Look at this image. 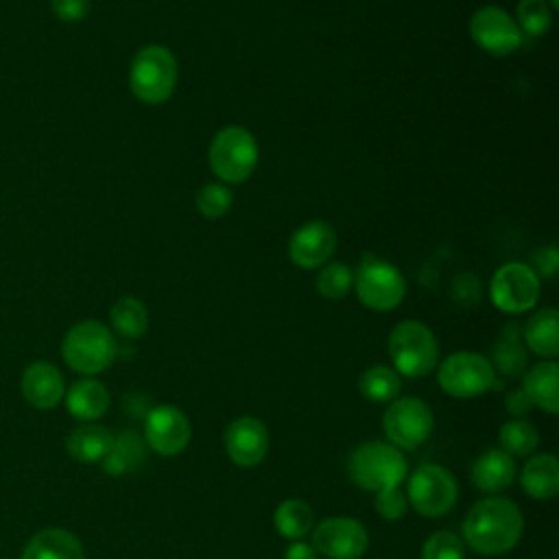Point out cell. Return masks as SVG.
<instances>
[{
	"label": "cell",
	"instance_id": "cell-36",
	"mask_svg": "<svg viewBox=\"0 0 559 559\" xmlns=\"http://www.w3.org/2000/svg\"><path fill=\"white\" fill-rule=\"evenodd\" d=\"M452 299L459 301L463 308H474L480 299V284L474 275L463 273L452 282Z\"/></svg>",
	"mask_w": 559,
	"mask_h": 559
},
{
	"label": "cell",
	"instance_id": "cell-3",
	"mask_svg": "<svg viewBox=\"0 0 559 559\" xmlns=\"http://www.w3.org/2000/svg\"><path fill=\"white\" fill-rule=\"evenodd\" d=\"M177 76L179 68L175 55L166 46L151 44L135 52L129 68V87L138 100L162 105L173 96Z\"/></svg>",
	"mask_w": 559,
	"mask_h": 559
},
{
	"label": "cell",
	"instance_id": "cell-21",
	"mask_svg": "<svg viewBox=\"0 0 559 559\" xmlns=\"http://www.w3.org/2000/svg\"><path fill=\"white\" fill-rule=\"evenodd\" d=\"M522 391L528 395L533 406L546 413L559 411V367L555 360H544L524 373Z\"/></svg>",
	"mask_w": 559,
	"mask_h": 559
},
{
	"label": "cell",
	"instance_id": "cell-35",
	"mask_svg": "<svg viewBox=\"0 0 559 559\" xmlns=\"http://www.w3.org/2000/svg\"><path fill=\"white\" fill-rule=\"evenodd\" d=\"M406 509H408V500L400 487L382 489L376 493V511L384 520H400V518H404Z\"/></svg>",
	"mask_w": 559,
	"mask_h": 559
},
{
	"label": "cell",
	"instance_id": "cell-37",
	"mask_svg": "<svg viewBox=\"0 0 559 559\" xmlns=\"http://www.w3.org/2000/svg\"><path fill=\"white\" fill-rule=\"evenodd\" d=\"M52 13L61 22H81L90 13V0H50Z\"/></svg>",
	"mask_w": 559,
	"mask_h": 559
},
{
	"label": "cell",
	"instance_id": "cell-33",
	"mask_svg": "<svg viewBox=\"0 0 559 559\" xmlns=\"http://www.w3.org/2000/svg\"><path fill=\"white\" fill-rule=\"evenodd\" d=\"M515 24L522 35L542 37L552 24V11L546 0H520L515 7Z\"/></svg>",
	"mask_w": 559,
	"mask_h": 559
},
{
	"label": "cell",
	"instance_id": "cell-41",
	"mask_svg": "<svg viewBox=\"0 0 559 559\" xmlns=\"http://www.w3.org/2000/svg\"><path fill=\"white\" fill-rule=\"evenodd\" d=\"M546 4H548V7H550V11H555V9H557V7H559V0H548V2H546Z\"/></svg>",
	"mask_w": 559,
	"mask_h": 559
},
{
	"label": "cell",
	"instance_id": "cell-23",
	"mask_svg": "<svg viewBox=\"0 0 559 559\" xmlns=\"http://www.w3.org/2000/svg\"><path fill=\"white\" fill-rule=\"evenodd\" d=\"M111 443H114L111 430L98 424L76 426L66 439L68 454L81 463L103 461L111 450Z\"/></svg>",
	"mask_w": 559,
	"mask_h": 559
},
{
	"label": "cell",
	"instance_id": "cell-22",
	"mask_svg": "<svg viewBox=\"0 0 559 559\" xmlns=\"http://www.w3.org/2000/svg\"><path fill=\"white\" fill-rule=\"evenodd\" d=\"M520 483L531 498H537V500L555 498L559 491V463L555 454L544 452V454L531 456L520 472Z\"/></svg>",
	"mask_w": 559,
	"mask_h": 559
},
{
	"label": "cell",
	"instance_id": "cell-29",
	"mask_svg": "<svg viewBox=\"0 0 559 559\" xmlns=\"http://www.w3.org/2000/svg\"><path fill=\"white\" fill-rule=\"evenodd\" d=\"M358 389L362 397H367L373 404L393 402L400 393V373L384 365H373L365 369L358 378Z\"/></svg>",
	"mask_w": 559,
	"mask_h": 559
},
{
	"label": "cell",
	"instance_id": "cell-14",
	"mask_svg": "<svg viewBox=\"0 0 559 559\" xmlns=\"http://www.w3.org/2000/svg\"><path fill=\"white\" fill-rule=\"evenodd\" d=\"M190 435V421L177 406L159 404L146 413L144 441L153 452L162 456H175L188 445Z\"/></svg>",
	"mask_w": 559,
	"mask_h": 559
},
{
	"label": "cell",
	"instance_id": "cell-13",
	"mask_svg": "<svg viewBox=\"0 0 559 559\" xmlns=\"http://www.w3.org/2000/svg\"><path fill=\"white\" fill-rule=\"evenodd\" d=\"M369 535L354 518H325L314 526L312 548L328 559H360L367 550Z\"/></svg>",
	"mask_w": 559,
	"mask_h": 559
},
{
	"label": "cell",
	"instance_id": "cell-38",
	"mask_svg": "<svg viewBox=\"0 0 559 559\" xmlns=\"http://www.w3.org/2000/svg\"><path fill=\"white\" fill-rule=\"evenodd\" d=\"M557 249L555 247H542L533 253V260H531V269L535 271L537 277H552L557 273Z\"/></svg>",
	"mask_w": 559,
	"mask_h": 559
},
{
	"label": "cell",
	"instance_id": "cell-9",
	"mask_svg": "<svg viewBox=\"0 0 559 559\" xmlns=\"http://www.w3.org/2000/svg\"><path fill=\"white\" fill-rule=\"evenodd\" d=\"M435 419L426 402L417 397H395L382 415V428L391 445L402 450L419 448L432 432Z\"/></svg>",
	"mask_w": 559,
	"mask_h": 559
},
{
	"label": "cell",
	"instance_id": "cell-15",
	"mask_svg": "<svg viewBox=\"0 0 559 559\" xmlns=\"http://www.w3.org/2000/svg\"><path fill=\"white\" fill-rule=\"evenodd\" d=\"M336 249V231L325 221H308L288 240V258L304 271H317L330 262Z\"/></svg>",
	"mask_w": 559,
	"mask_h": 559
},
{
	"label": "cell",
	"instance_id": "cell-40",
	"mask_svg": "<svg viewBox=\"0 0 559 559\" xmlns=\"http://www.w3.org/2000/svg\"><path fill=\"white\" fill-rule=\"evenodd\" d=\"M284 559H317V550L312 548V544L293 542V544L286 548Z\"/></svg>",
	"mask_w": 559,
	"mask_h": 559
},
{
	"label": "cell",
	"instance_id": "cell-39",
	"mask_svg": "<svg viewBox=\"0 0 559 559\" xmlns=\"http://www.w3.org/2000/svg\"><path fill=\"white\" fill-rule=\"evenodd\" d=\"M504 408H507L515 419H522L524 415L531 413L533 402L528 400V395H526V393L522 391V386H520V389H511V391L507 393V397H504Z\"/></svg>",
	"mask_w": 559,
	"mask_h": 559
},
{
	"label": "cell",
	"instance_id": "cell-17",
	"mask_svg": "<svg viewBox=\"0 0 559 559\" xmlns=\"http://www.w3.org/2000/svg\"><path fill=\"white\" fill-rule=\"evenodd\" d=\"M20 391L31 406L48 411L61 402L66 393V382L61 371L52 362L35 360L22 371Z\"/></svg>",
	"mask_w": 559,
	"mask_h": 559
},
{
	"label": "cell",
	"instance_id": "cell-28",
	"mask_svg": "<svg viewBox=\"0 0 559 559\" xmlns=\"http://www.w3.org/2000/svg\"><path fill=\"white\" fill-rule=\"evenodd\" d=\"M109 321H111V328L120 336L140 338L148 328V312L140 299L124 295V297L116 299V304L111 306Z\"/></svg>",
	"mask_w": 559,
	"mask_h": 559
},
{
	"label": "cell",
	"instance_id": "cell-31",
	"mask_svg": "<svg viewBox=\"0 0 559 559\" xmlns=\"http://www.w3.org/2000/svg\"><path fill=\"white\" fill-rule=\"evenodd\" d=\"M354 286V271L345 262H325L317 269L314 288L325 299H343Z\"/></svg>",
	"mask_w": 559,
	"mask_h": 559
},
{
	"label": "cell",
	"instance_id": "cell-4",
	"mask_svg": "<svg viewBox=\"0 0 559 559\" xmlns=\"http://www.w3.org/2000/svg\"><path fill=\"white\" fill-rule=\"evenodd\" d=\"M347 474L360 489L382 491L400 487L406 476V459L400 448L384 441L360 443L347 461Z\"/></svg>",
	"mask_w": 559,
	"mask_h": 559
},
{
	"label": "cell",
	"instance_id": "cell-25",
	"mask_svg": "<svg viewBox=\"0 0 559 559\" xmlns=\"http://www.w3.org/2000/svg\"><path fill=\"white\" fill-rule=\"evenodd\" d=\"M146 459V445L142 437L133 430H124L114 437L111 450L103 459V469L109 476H122L135 472Z\"/></svg>",
	"mask_w": 559,
	"mask_h": 559
},
{
	"label": "cell",
	"instance_id": "cell-1",
	"mask_svg": "<svg viewBox=\"0 0 559 559\" xmlns=\"http://www.w3.org/2000/svg\"><path fill=\"white\" fill-rule=\"evenodd\" d=\"M524 518L513 500H478L463 520L465 544L478 555L496 557L509 552L522 537Z\"/></svg>",
	"mask_w": 559,
	"mask_h": 559
},
{
	"label": "cell",
	"instance_id": "cell-7",
	"mask_svg": "<svg viewBox=\"0 0 559 559\" xmlns=\"http://www.w3.org/2000/svg\"><path fill=\"white\" fill-rule=\"evenodd\" d=\"M354 288L362 306L376 312H389L402 304L406 280L395 264L365 255L354 271Z\"/></svg>",
	"mask_w": 559,
	"mask_h": 559
},
{
	"label": "cell",
	"instance_id": "cell-20",
	"mask_svg": "<svg viewBox=\"0 0 559 559\" xmlns=\"http://www.w3.org/2000/svg\"><path fill=\"white\" fill-rule=\"evenodd\" d=\"M522 341L533 354L555 358L559 354V312L548 306L531 314L522 328Z\"/></svg>",
	"mask_w": 559,
	"mask_h": 559
},
{
	"label": "cell",
	"instance_id": "cell-8",
	"mask_svg": "<svg viewBox=\"0 0 559 559\" xmlns=\"http://www.w3.org/2000/svg\"><path fill=\"white\" fill-rule=\"evenodd\" d=\"M439 386L452 397H476L491 389L496 371L478 352H454L439 365Z\"/></svg>",
	"mask_w": 559,
	"mask_h": 559
},
{
	"label": "cell",
	"instance_id": "cell-19",
	"mask_svg": "<svg viewBox=\"0 0 559 559\" xmlns=\"http://www.w3.org/2000/svg\"><path fill=\"white\" fill-rule=\"evenodd\" d=\"M515 463L502 450H487L483 452L472 465V483L476 489L493 493L509 487L515 478Z\"/></svg>",
	"mask_w": 559,
	"mask_h": 559
},
{
	"label": "cell",
	"instance_id": "cell-27",
	"mask_svg": "<svg viewBox=\"0 0 559 559\" xmlns=\"http://www.w3.org/2000/svg\"><path fill=\"white\" fill-rule=\"evenodd\" d=\"M273 524L280 535L288 539H301L314 526V511L301 498H288L277 504L273 513Z\"/></svg>",
	"mask_w": 559,
	"mask_h": 559
},
{
	"label": "cell",
	"instance_id": "cell-18",
	"mask_svg": "<svg viewBox=\"0 0 559 559\" xmlns=\"http://www.w3.org/2000/svg\"><path fill=\"white\" fill-rule=\"evenodd\" d=\"M22 559H85V550L70 531L44 528L28 539Z\"/></svg>",
	"mask_w": 559,
	"mask_h": 559
},
{
	"label": "cell",
	"instance_id": "cell-30",
	"mask_svg": "<svg viewBox=\"0 0 559 559\" xmlns=\"http://www.w3.org/2000/svg\"><path fill=\"white\" fill-rule=\"evenodd\" d=\"M498 443L509 456H531L539 443V435L531 421L511 419L500 426Z\"/></svg>",
	"mask_w": 559,
	"mask_h": 559
},
{
	"label": "cell",
	"instance_id": "cell-2",
	"mask_svg": "<svg viewBox=\"0 0 559 559\" xmlns=\"http://www.w3.org/2000/svg\"><path fill=\"white\" fill-rule=\"evenodd\" d=\"M61 354L72 371L96 376L111 367L118 354V343L105 323L85 319L66 332L61 341Z\"/></svg>",
	"mask_w": 559,
	"mask_h": 559
},
{
	"label": "cell",
	"instance_id": "cell-12",
	"mask_svg": "<svg viewBox=\"0 0 559 559\" xmlns=\"http://www.w3.org/2000/svg\"><path fill=\"white\" fill-rule=\"evenodd\" d=\"M469 35L476 46L493 57H507L522 48L524 35L515 20L500 7H480L469 20Z\"/></svg>",
	"mask_w": 559,
	"mask_h": 559
},
{
	"label": "cell",
	"instance_id": "cell-16",
	"mask_svg": "<svg viewBox=\"0 0 559 559\" xmlns=\"http://www.w3.org/2000/svg\"><path fill=\"white\" fill-rule=\"evenodd\" d=\"M227 456L240 467H253L262 463L269 450V430L262 419L245 415L236 417L225 428Z\"/></svg>",
	"mask_w": 559,
	"mask_h": 559
},
{
	"label": "cell",
	"instance_id": "cell-10",
	"mask_svg": "<svg viewBox=\"0 0 559 559\" xmlns=\"http://www.w3.org/2000/svg\"><path fill=\"white\" fill-rule=\"evenodd\" d=\"M459 498L454 476L441 465H421L408 480V502L424 518L445 515Z\"/></svg>",
	"mask_w": 559,
	"mask_h": 559
},
{
	"label": "cell",
	"instance_id": "cell-24",
	"mask_svg": "<svg viewBox=\"0 0 559 559\" xmlns=\"http://www.w3.org/2000/svg\"><path fill=\"white\" fill-rule=\"evenodd\" d=\"M109 391L103 382L98 380H79L70 386L68 395H66V406L70 411V415H74L76 419H98L105 415V411L109 408Z\"/></svg>",
	"mask_w": 559,
	"mask_h": 559
},
{
	"label": "cell",
	"instance_id": "cell-5",
	"mask_svg": "<svg viewBox=\"0 0 559 559\" xmlns=\"http://www.w3.org/2000/svg\"><path fill=\"white\" fill-rule=\"evenodd\" d=\"M207 162L221 183H242L258 164V142L247 127L227 124L210 142Z\"/></svg>",
	"mask_w": 559,
	"mask_h": 559
},
{
	"label": "cell",
	"instance_id": "cell-26",
	"mask_svg": "<svg viewBox=\"0 0 559 559\" xmlns=\"http://www.w3.org/2000/svg\"><path fill=\"white\" fill-rule=\"evenodd\" d=\"M491 367L507 378H515L524 373L526 367V349L522 343V328L509 323L502 330V336L496 341L491 349Z\"/></svg>",
	"mask_w": 559,
	"mask_h": 559
},
{
	"label": "cell",
	"instance_id": "cell-34",
	"mask_svg": "<svg viewBox=\"0 0 559 559\" xmlns=\"http://www.w3.org/2000/svg\"><path fill=\"white\" fill-rule=\"evenodd\" d=\"M421 559H465V548L454 533L435 531L421 546Z\"/></svg>",
	"mask_w": 559,
	"mask_h": 559
},
{
	"label": "cell",
	"instance_id": "cell-6",
	"mask_svg": "<svg viewBox=\"0 0 559 559\" xmlns=\"http://www.w3.org/2000/svg\"><path fill=\"white\" fill-rule=\"evenodd\" d=\"M389 356L397 373L421 378L437 367L439 343L421 321H402L389 334Z\"/></svg>",
	"mask_w": 559,
	"mask_h": 559
},
{
	"label": "cell",
	"instance_id": "cell-32",
	"mask_svg": "<svg viewBox=\"0 0 559 559\" xmlns=\"http://www.w3.org/2000/svg\"><path fill=\"white\" fill-rule=\"evenodd\" d=\"M231 201H234V194H231L229 186H225L221 181L203 183L194 197V205H197L199 214L207 221L223 218L231 210Z\"/></svg>",
	"mask_w": 559,
	"mask_h": 559
},
{
	"label": "cell",
	"instance_id": "cell-11",
	"mask_svg": "<svg viewBox=\"0 0 559 559\" xmlns=\"http://www.w3.org/2000/svg\"><path fill=\"white\" fill-rule=\"evenodd\" d=\"M489 295L498 310L522 314L539 299V277L524 262H507L493 273Z\"/></svg>",
	"mask_w": 559,
	"mask_h": 559
}]
</instances>
